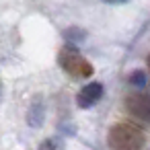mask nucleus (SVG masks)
Instances as JSON below:
<instances>
[{
	"mask_svg": "<svg viewBox=\"0 0 150 150\" xmlns=\"http://www.w3.org/2000/svg\"><path fill=\"white\" fill-rule=\"evenodd\" d=\"M0 93H2V84H0Z\"/></svg>",
	"mask_w": 150,
	"mask_h": 150,
	"instance_id": "9b49d317",
	"label": "nucleus"
},
{
	"mask_svg": "<svg viewBox=\"0 0 150 150\" xmlns=\"http://www.w3.org/2000/svg\"><path fill=\"white\" fill-rule=\"evenodd\" d=\"M101 97H103V84H101V82H88V84H84V86L80 88V93H78V97H76V103H78L80 109H88V107H93Z\"/></svg>",
	"mask_w": 150,
	"mask_h": 150,
	"instance_id": "20e7f679",
	"label": "nucleus"
},
{
	"mask_svg": "<svg viewBox=\"0 0 150 150\" xmlns=\"http://www.w3.org/2000/svg\"><path fill=\"white\" fill-rule=\"evenodd\" d=\"M64 35H66V39H70V41H82V39H84V31H82V29H68Z\"/></svg>",
	"mask_w": 150,
	"mask_h": 150,
	"instance_id": "6e6552de",
	"label": "nucleus"
},
{
	"mask_svg": "<svg viewBox=\"0 0 150 150\" xmlns=\"http://www.w3.org/2000/svg\"><path fill=\"white\" fill-rule=\"evenodd\" d=\"M125 109L132 117L150 121V97L144 93H132L125 97Z\"/></svg>",
	"mask_w": 150,
	"mask_h": 150,
	"instance_id": "7ed1b4c3",
	"label": "nucleus"
},
{
	"mask_svg": "<svg viewBox=\"0 0 150 150\" xmlns=\"http://www.w3.org/2000/svg\"><path fill=\"white\" fill-rule=\"evenodd\" d=\"M105 2H111V4H121V2H125V0H105Z\"/></svg>",
	"mask_w": 150,
	"mask_h": 150,
	"instance_id": "1a4fd4ad",
	"label": "nucleus"
},
{
	"mask_svg": "<svg viewBox=\"0 0 150 150\" xmlns=\"http://www.w3.org/2000/svg\"><path fill=\"white\" fill-rule=\"evenodd\" d=\"M43 115H45L43 105H41L39 101H35V103L31 105L29 113H27V121H29V125H31V127H39V125L43 123Z\"/></svg>",
	"mask_w": 150,
	"mask_h": 150,
	"instance_id": "39448f33",
	"label": "nucleus"
},
{
	"mask_svg": "<svg viewBox=\"0 0 150 150\" xmlns=\"http://www.w3.org/2000/svg\"><path fill=\"white\" fill-rule=\"evenodd\" d=\"M58 60H60V66L64 68V72L70 74V76H74V78H88V76L93 74L91 62H86V60L78 54V50H76L74 45L62 47Z\"/></svg>",
	"mask_w": 150,
	"mask_h": 150,
	"instance_id": "f03ea898",
	"label": "nucleus"
},
{
	"mask_svg": "<svg viewBox=\"0 0 150 150\" xmlns=\"http://www.w3.org/2000/svg\"><path fill=\"white\" fill-rule=\"evenodd\" d=\"M107 144L111 150H142L146 144V136L142 127L127 121H119L109 129Z\"/></svg>",
	"mask_w": 150,
	"mask_h": 150,
	"instance_id": "f257e3e1",
	"label": "nucleus"
},
{
	"mask_svg": "<svg viewBox=\"0 0 150 150\" xmlns=\"http://www.w3.org/2000/svg\"><path fill=\"white\" fill-rule=\"evenodd\" d=\"M129 84L134 86H144L146 84V72L144 70H134L129 74Z\"/></svg>",
	"mask_w": 150,
	"mask_h": 150,
	"instance_id": "0eeeda50",
	"label": "nucleus"
},
{
	"mask_svg": "<svg viewBox=\"0 0 150 150\" xmlns=\"http://www.w3.org/2000/svg\"><path fill=\"white\" fill-rule=\"evenodd\" d=\"M39 150H66V146H64L62 138H47V140L41 142Z\"/></svg>",
	"mask_w": 150,
	"mask_h": 150,
	"instance_id": "423d86ee",
	"label": "nucleus"
},
{
	"mask_svg": "<svg viewBox=\"0 0 150 150\" xmlns=\"http://www.w3.org/2000/svg\"><path fill=\"white\" fill-rule=\"evenodd\" d=\"M148 72H150V56H148Z\"/></svg>",
	"mask_w": 150,
	"mask_h": 150,
	"instance_id": "9d476101",
	"label": "nucleus"
}]
</instances>
